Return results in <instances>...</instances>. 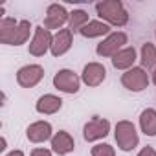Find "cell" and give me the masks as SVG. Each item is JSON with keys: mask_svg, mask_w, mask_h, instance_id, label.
<instances>
[{"mask_svg": "<svg viewBox=\"0 0 156 156\" xmlns=\"http://www.w3.org/2000/svg\"><path fill=\"white\" fill-rule=\"evenodd\" d=\"M31 31H35L31 28L30 20H20L17 22L15 19L9 17H2L0 19V42L8 44V46H22L28 42Z\"/></svg>", "mask_w": 156, "mask_h": 156, "instance_id": "cell-1", "label": "cell"}, {"mask_svg": "<svg viewBox=\"0 0 156 156\" xmlns=\"http://www.w3.org/2000/svg\"><path fill=\"white\" fill-rule=\"evenodd\" d=\"M96 13L108 26H125L129 22V13L119 0H105L96 4Z\"/></svg>", "mask_w": 156, "mask_h": 156, "instance_id": "cell-2", "label": "cell"}, {"mask_svg": "<svg viewBox=\"0 0 156 156\" xmlns=\"http://www.w3.org/2000/svg\"><path fill=\"white\" fill-rule=\"evenodd\" d=\"M114 138H116L118 147H119L121 151H125V152H130V151L136 149L138 143H140V136H138V132H136L134 123H132V121H127V119L116 123Z\"/></svg>", "mask_w": 156, "mask_h": 156, "instance_id": "cell-3", "label": "cell"}, {"mask_svg": "<svg viewBox=\"0 0 156 156\" xmlns=\"http://www.w3.org/2000/svg\"><path fill=\"white\" fill-rule=\"evenodd\" d=\"M53 87L64 94H77L79 92V87H81V77L73 70L62 68L53 75Z\"/></svg>", "mask_w": 156, "mask_h": 156, "instance_id": "cell-4", "label": "cell"}, {"mask_svg": "<svg viewBox=\"0 0 156 156\" xmlns=\"http://www.w3.org/2000/svg\"><path fill=\"white\" fill-rule=\"evenodd\" d=\"M127 41H129V37H127V33H123V31L110 33V35H107V39H103V41L98 44L96 53H98L99 57H114L118 51H121V50L125 48Z\"/></svg>", "mask_w": 156, "mask_h": 156, "instance_id": "cell-5", "label": "cell"}, {"mask_svg": "<svg viewBox=\"0 0 156 156\" xmlns=\"http://www.w3.org/2000/svg\"><path fill=\"white\" fill-rule=\"evenodd\" d=\"M121 85L130 92H143L149 87V73L141 66H134L121 75Z\"/></svg>", "mask_w": 156, "mask_h": 156, "instance_id": "cell-6", "label": "cell"}, {"mask_svg": "<svg viewBox=\"0 0 156 156\" xmlns=\"http://www.w3.org/2000/svg\"><path fill=\"white\" fill-rule=\"evenodd\" d=\"M51 42H53V35L44 26H37L30 42V53L33 57H42L48 50H51Z\"/></svg>", "mask_w": 156, "mask_h": 156, "instance_id": "cell-7", "label": "cell"}, {"mask_svg": "<svg viewBox=\"0 0 156 156\" xmlns=\"http://www.w3.org/2000/svg\"><path fill=\"white\" fill-rule=\"evenodd\" d=\"M42 77H44V68L41 64H26L17 72V83L22 88H33L42 81Z\"/></svg>", "mask_w": 156, "mask_h": 156, "instance_id": "cell-8", "label": "cell"}, {"mask_svg": "<svg viewBox=\"0 0 156 156\" xmlns=\"http://www.w3.org/2000/svg\"><path fill=\"white\" fill-rule=\"evenodd\" d=\"M70 20V13L66 11L64 6L61 4H50L46 9V19H44V28L50 30H61L66 22Z\"/></svg>", "mask_w": 156, "mask_h": 156, "instance_id": "cell-9", "label": "cell"}, {"mask_svg": "<svg viewBox=\"0 0 156 156\" xmlns=\"http://www.w3.org/2000/svg\"><path fill=\"white\" fill-rule=\"evenodd\" d=\"M108 132H110V121L103 119V118H94L92 121H88L83 127V138H85V141L103 140L105 136H108Z\"/></svg>", "mask_w": 156, "mask_h": 156, "instance_id": "cell-10", "label": "cell"}, {"mask_svg": "<svg viewBox=\"0 0 156 156\" xmlns=\"http://www.w3.org/2000/svg\"><path fill=\"white\" fill-rule=\"evenodd\" d=\"M105 77H107V68L101 62H88L83 68L81 81L87 87H99L105 81Z\"/></svg>", "mask_w": 156, "mask_h": 156, "instance_id": "cell-11", "label": "cell"}, {"mask_svg": "<svg viewBox=\"0 0 156 156\" xmlns=\"http://www.w3.org/2000/svg\"><path fill=\"white\" fill-rule=\"evenodd\" d=\"M26 138L31 143H44L53 138V129L51 123L48 121H35L26 129Z\"/></svg>", "mask_w": 156, "mask_h": 156, "instance_id": "cell-12", "label": "cell"}, {"mask_svg": "<svg viewBox=\"0 0 156 156\" xmlns=\"http://www.w3.org/2000/svg\"><path fill=\"white\" fill-rule=\"evenodd\" d=\"M50 141H51V151L55 154H59V156H66V154H70L75 149V141H73L72 134L66 132V130L55 132Z\"/></svg>", "mask_w": 156, "mask_h": 156, "instance_id": "cell-13", "label": "cell"}, {"mask_svg": "<svg viewBox=\"0 0 156 156\" xmlns=\"http://www.w3.org/2000/svg\"><path fill=\"white\" fill-rule=\"evenodd\" d=\"M61 108H62V99L59 96H53V94H44L35 103V110L39 114H44V116H51V114L59 112Z\"/></svg>", "mask_w": 156, "mask_h": 156, "instance_id": "cell-14", "label": "cell"}, {"mask_svg": "<svg viewBox=\"0 0 156 156\" xmlns=\"http://www.w3.org/2000/svg\"><path fill=\"white\" fill-rule=\"evenodd\" d=\"M72 48V30H59L53 35V42H51V55L53 57H61L64 55L68 50Z\"/></svg>", "mask_w": 156, "mask_h": 156, "instance_id": "cell-15", "label": "cell"}, {"mask_svg": "<svg viewBox=\"0 0 156 156\" xmlns=\"http://www.w3.org/2000/svg\"><path fill=\"white\" fill-rule=\"evenodd\" d=\"M134 62H136V50L130 46L123 48L121 51H118L112 57V66L116 70H130L134 68Z\"/></svg>", "mask_w": 156, "mask_h": 156, "instance_id": "cell-16", "label": "cell"}, {"mask_svg": "<svg viewBox=\"0 0 156 156\" xmlns=\"http://www.w3.org/2000/svg\"><path fill=\"white\" fill-rule=\"evenodd\" d=\"M110 26L103 20H90L79 33L87 39H96V37H103V35H110Z\"/></svg>", "mask_w": 156, "mask_h": 156, "instance_id": "cell-17", "label": "cell"}, {"mask_svg": "<svg viewBox=\"0 0 156 156\" xmlns=\"http://www.w3.org/2000/svg\"><path fill=\"white\" fill-rule=\"evenodd\" d=\"M140 129L145 136H156V110L154 108H145L140 114Z\"/></svg>", "mask_w": 156, "mask_h": 156, "instance_id": "cell-18", "label": "cell"}, {"mask_svg": "<svg viewBox=\"0 0 156 156\" xmlns=\"http://www.w3.org/2000/svg\"><path fill=\"white\" fill-rule=\"evenodd\" d=\"M141 68L145 70H151V68H156V46L152 42H145L141 46Z\"/></svg>", "mask_w": 156, "mask_h": 156, "instance_id": "cell-19", "label": "cell"}, {"mask_svg": "<svg viewBox=\"0 0 156 156\" xmlns=\"http://www.w3.org/2000/svg\"><path fill=\"white\" fill-rule=\"evenodd\" d=\"M88 22H90V20H88V13L83 11V9H73V11L70 13L68 24H70V30H72V31H77V33H79Z\"/></svg>", "mask_w": 156, "mask_h": 156, "instance_id": "cell-20", "label": "cell"}, {"mask_svg": "<svg viewBox=\"0 0 156 156\" xmlns=\"http://www.w3.org/2000/svg\"><path fill=\"white\" fill-rule=\"evenodd\" d=\"M92 156H116V151L108 143H98L92 147Z\"/></svg>", "mask_w": 156, "mask_h": 156, "instance_id": "cell-21", "label": "cell"}, {"mask_svg": "<svg viewBox=\"0 0 156 156\" xmlns=\"http://www.w3.org/2000/svg\"><path fill=\"white\" fill-rule=\"evenodd\" d=\"M136 156H156V151H154L151 145H147V147H143V149H141Z\"/></svg>", "mask_w": 156, "mask_h": 156, "instance_id": "cell-22", "label": "cell"}, {"mask_svg": "<svg viewBox=\"0 0 156 156\" xmlns=\"http://www.w3.org/2000/svg\"><path fill=\"white\" fill-rule=\"evenodd\" d=\"M31 156H51V151L39 147V149H33V151H31Z\"/></svg>", "mask_w": 156, "mask_h": 156, "instance_id": "cell-23", "label": "cell"}, {"mask_svg": "<svg viewBox=\"0 0 156 156\" xmlns=\"http://www.w3.org/2000/svg\"><path fill=\"white\" fill-rule=\"evenodd\" d=\"M6 156H24V152H22V151H19V149H17V151H11V152H8V154H6Z\"/></svg>", "mask_w": 156, "mask_h": 156, "instance_id": "cell-24", "label": "cell"}, {"mask_svg": "<svg viewBox=\"0 0 156 156\" xmlns=\"http://www.w3.org/2000/svg\"><path fill=\"white\" fill-rule=\"evenodd\" d=\"M0 143H2V147H0V151H6V138L2 136V140H0Z\"/></svg>", "mask_w": 156, "mask_h": 156, "instance_id": "cell-25", "label": "cell"}, {"mask_svg": "<svg viewBox=\"0 0 156 156\" xmlns=\"http://www.w3.org/2000/svg\"><path fill=\"white\" fill-rule=\"evenodd\" d=\"M152 83L156 85V68H154V72H152Z\"/></svg>", "mask_w": 156, "mask_h": 156, "instance_id": "cell-26", "label": "cell"}]
</instances>
